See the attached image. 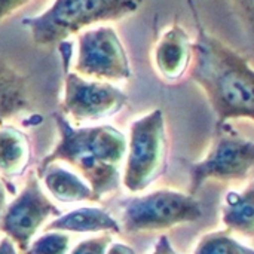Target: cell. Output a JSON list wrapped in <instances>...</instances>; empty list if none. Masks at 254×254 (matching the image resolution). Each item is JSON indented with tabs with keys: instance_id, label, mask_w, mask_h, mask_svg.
Wrapping results in <instances>:
<instances>
[{
	"instance_id": "1",
	"label": "cell",
	"mask_w": 254,
	"mask_h": 254,
	"mask_svg": "<svg viewBox=\"0 0 254 254\" xmlns=\"http://www.w3.org/2000/svg\"><path fill=\"white\" fill-rule=\"evenodd\" d=\"M186 1L196 27L188 71L214 110L217 129L232 119L254 122V68L243 55L202 25L193 0Z\"/></svg>"
},
{
	"instance_id": "2",
	"label": "cell",
	"mask_w": 254,
	"mask_h": 254,
	"mask_svg": "<svg viewBox=\"0 0 254 254\" xmlns=\"http://www.w3.org/2000/svg\"><path fill=\"white\" fill-rule=\"evenodd\" d=\"M58 129V143L39 167L64 162L82 176L91 188L94 202L119 190L122 183V164L127 156V137L112 125L73 127L63 113H54Z\"/></svg>"
},
{
	"instance_id": "3",
	"label": "cell",
	"mask_w": 254,
	"mask_h": 254,
	"mask_svg": "<svg viewBox=\"0 0 254 254\" xmlns=\"http://www.w3.org/2000/svg\"><path fill=\"white\" fill-rule=\"evenodd\" d=\"M144 0H54L39 15L22 19L39 48L58 46L86 28L124 19L141 7Z\"/></svg>"
},
{
	"instance_id": "4",
	"label": "cell",
	"mask_w": 254,
	"mask_h": 254,
	"mask_svg": "<svg viewBox=\"0 0 254 254\" xmlns=\"http://www.w3.org/2000/svg\"><path fill=\"white\" fill-rule=\"evenodd\" d=\"M168 140L165 116L155 109L129 125L122 183L131 193L147 189L167 170Z\"/></svg>"
},
{
	"instance_id": "5",
	"label": "cell",
	"mask_w": 254,
	"mask_h": 254,
	"mask_svg": "<svg viewBox=\"0 0 254 254\" xmlns=\"http://www.w3.org/2000/svg\"><path fill=\"white\" fill-rule=\"evenodd\" d=\"M122 228L127 234L167 231L193 223L202 217V207L193 195L161 189L131 196L122 204Z\"/></svg>"
},
{
	"instance_id": "6",
	"label": "cell",
	"mask_w": 254,
	"mask_h": 254,
	"mask_svg": "<svg viewBox=\"0 0 254 254\" xmlns=\"http://www.w3.org/2000/svg\"><path fill=\"white\" fill-rule=\"evenodd\" d=\"M77 54L71 71L91 80L124 82L132 76L127 49L116 30L95 25L76 34Z\"/></svg>"
},
{
	"instance_id": "7",
	"label": "cell",
	"mask_w": 254,
	"mask_h": 254,
	"mask_svg": "<svg viewBox=\"0 0 254 254\" xmlns=\"http://www.w3.org/2000/svg\"><path fill=\"white\" fill-rule=\"evenodd\" d=\"M254 167V141L228 129H217V135L207 156L190 165V195L207 180H244Z\"/></svg>"
},
{
	"instance_id": "8",
	"label": "cell",
	"mask_w": 254,
	"mask_h": 254,
	"mask_svg": "<svg viewBox=\"0 0 254 254\" xmlns=\"http://www.w3.org/2000/svg\"><path fill=\"white\" fill-rule=\"evenodd\" d=\"M128 103V95L109 82L91 80L65 70L61 109L74 124L94 122L110 118Z\"/></svg>"
},
{
	"instance_id": "9",
	"label": "cell",
	"mask_w": 254,
	"mask_h": 254,
	"mask_svg": "<svg viewBox=\"0 0 254 254\" xmlns=\"http://www.w3.org/2000/svg\"><path fill=\"white\" fill-rule=\"evenodd\" d=\"M58 216H61V211L49 196L45 195L37 173L31 171L22 190L4 207L0 217V231L25 253L42 225L48 219Z\"/></svg>"
},
{
	"instance_id": "10",
	"label": "cell",
	"mask_w": 254,
	"mask_h": 254,
	"mask_svg": "<svg viewBox=\"0 0 254 254\" xmlns=\"http://www.w3.org/2000/svg\"><path fill=\"white\" fill-rule=\"evenodd\" d=\"M192 61V39L179 22L162 31L153 46V65L167 82L180 80Z\"/></svg>"
},
{
	"instance_id": "11",
	"label": "cell",
	"mask_w": 254,
	"mask_h": 254,
	"mask_svg": "<svg viewBox=\"0 0 254 254\" xmlns=\"http://www.w3.org/2000/svg\"><path fill=\"white\" fill-rule=\"evenodd\" d=\"M31 109L33 97L28 76L0 57V125L21 113L31 112Z\"/></svg>"
},
{
	"instance_id": "12",
	"label": "cell",
	"mask_w": 254,
	"mask_h": 254,
	"mask_svg": "<svg viewBox=\"0 0 254 254\" xmlns=\"http://www.w3.org/2000/svg\"><path fill=\"white\" fill-rule=\"evenodd\" d=\"M46 231H57L65 234H121L122 229L116 219H113L107 211L98 207H80L58 216L46 226Z\"/></svg>"
},
{
	"instance_id": "13",
	"label": "cell",
	"mask_w": 254,
	"mask_h": 254,
	"mask_svg": "<svg viewBox=\"0 0 254 254\" xmlns=\"http://www.w3.org/2000/svg\"><path fill=\"white\" fill-rule=\"evenodd\" d=\"M39 179L43 180V185L49 195L61 204H74V202H94L91 188L74 173L51 164L42 171L37 173Z\"/></svg>"
},
{
	"instance_id": "14",
	"label": "cell",
	"mask_w": 254,
	"mask_h": 254,
	"mask_svg": "<svg viewBox=\"0 0 254 254\" xmlns=\"http://www.w3.org/2000/svg\"><path fill=\"white\" fill-rule=\"evenodd\" d=\"M30 161V143L27 135L12 127L0 125V174L19 177Z\"/></svg>"
},
{
	"instance_id": "15",
	"label": "cell",
	"mask_w": 254,
	"mask_h": 254,
	"mask_svg": "<svg viewBox=\"0 0 254 254\" xmlns=\"http://www.w3.org/2000/svg\"><path fill=\"white\" fill-rule=\"evenodd\" d=\"M222 220L226 231L254 237V182L243 192L231 190L226 193Z\"/></svg>"
},
{
	"instance_id": "16",
	"label": "cell",
	"mask_w": 254,
	"mask_h": 254,
	"mask_svg": "<svg viewBox=\"0 0 254 254\" xmlns=\"http://www.w3.org/2000/svg\"><path fill=\"white\" fill-rule=\"evenodd\" d=\"M193 254H254V250L232 238L229 231H216L198 241Z\"/></svg>"
},
{
	"instance_id": "17",
	"label": "cell",
	"mask_w": 254,
	"mask_h": 254,
	"mask_svg": "<svg viewBox=\"0 0 254 254\" xmlns=\"http://www.w3.org/2000/svg\"><path fill=\"white\" fill-rule=\"evenodd\" d=\"M70 237L65 232L51 231L31 241L25 254H67Z\"/></svg>"
},
{
	"instance_id": "18",
	"label": "cell",
	"mask_w": 254,
	"mask_h": 254,
	"mask_svg": "<svg viewBox=\"0 0 254 254\" xmlns=\"http://www.w3.org/2000/svg\"><path fill=\"white\" fill-rule=\"evenodd\" d=\"M110 243H112L110 234H103L100 237L80 241L70 254H106Z\"/></svg>"
},
{
	"instance_id": "19",
	"label": "cell",
	"mask_w": 254,
	"mask_h": 254,
	"mask_svg": "<svg viewBox=\"0 0 254 254\" xmlns=\"http://www.w3.org/2000/svg\"><path fill=\"white\" fill-rule=\"evenodd\" d=\"M237 15L246 27V31L254 40V0H231Z\"/></svg>"
},
{
	"instance_id": "20",
	"label": "cell",
	"mask_w": 254,
	"mask_h": 254,
	"mask_svg": "<svg viewBox=\"0 0 254 254\" xmlns=\"http://www.w3.org/2000/svg\"><path fill=\"white\" fill-rule=\"evenodd\" d=\"M31 0H0V22L24 7Z\"/></svg>"
},
{
	"instance_id": "21",
	"label": "cell",
	"mask_w": 254,
	"mask_h": 254,
	"mask_svg": "<svg viewBox=\"0 0 254 254\" xmlns=\"http://www.w3.org/2000/svg\"><path fill=\"white\" fill-rule=\"evenodd\" d=\"M152 254H179V253H177V252L174 250V247L171 246L170 238H168L167 235H162V237H159V240H158V243H156V246H155V249H153Z\"/></svg>"
},
{
	"instance_id": "22",
	"label": "cell",
	"mask_w": 254,
	"mask_h": 254,
	"mask_svg": "<svg viewBox=\"0 0 254 254\" xmlns=\"http://www.w3.org/2000/svg\"><path fill=\"white\" fill-rule=\"evenodd\" d=\"M106 254H135V252L127 246V244H122V243H112L109 247H107V252Z\"/></svg>"
},
{
	"instance_id": "23",
	"label": "cell",
	"mask_w": 254,
	"mask_h": 254,
	"mask_svg": "<svg viewBox=\"0 0 254 254\" xmlns=\"http://www.w3.org/2000/svg\"><path fill=\"white\" fill-rule=\"evenodd\" d=\"M0 254H18L16 246L7 237L0 238Z\"/></svg>"
},
{
	"instance_id": "24",
	"label": "cell",
	"mask_w": 254,
	"mask_h": 254,
	"mask_svg": "<svg viewBox=\"0 0 254 254\" xmlns=\"http://www.w3.org/2000/svg\"><path fill=\"white\" fill-rule=\"evenodd\" d=\"M6 207V190H4V186L0 180V217L3 214V210Z\"/></svg>"
}]
</instances>
